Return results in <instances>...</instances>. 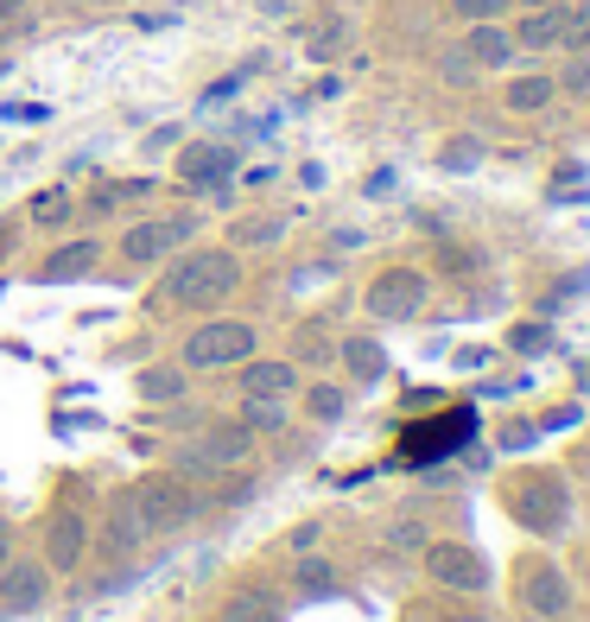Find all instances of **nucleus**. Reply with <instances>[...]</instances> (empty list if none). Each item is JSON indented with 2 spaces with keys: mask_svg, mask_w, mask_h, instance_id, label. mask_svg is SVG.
I'll list each match as a JSON object with an SVG mask.
<instances>
[{
  "mask_svg": "<svg viewBox=\"0 0 590 622\" xmlns=\"http://www.w3.org/2000/svg\"><path fill=\"white\" fill-rule=\"evenodd\" d=\"M235 286H242L235 248H191V255H179L172 274L159 280V299L179 305V311H210V305H223Z\"/></svg>",
  "mask_w": 590,
  "mask_h": 622,
  "instance_id": "1",
  "label": "nucleus"
},
{
  "mask_svg": "<svg viewBox=\"0 0 590 622\" xmlns=\"http://www.w3.org/2000/svg\"><path fill=\"white\" fill-rule=\"evenodd\" d=\"M133 495V515H140V527H147V540H165V534H184L191 521H197V508H204V495H197V483L191 476H153V483H140Z\"/></svg>",
  "mask_w": 590,
  "mask_h": 622,
  "instance_id": "2",
  "label": "nucleus"
},
{
  "mask_svg": "<svg viewBox=\"0 0 590 622\" xmlns=\"http://www.w3.org/2000/svg\"><path fill=\"white\" fill-rule=\"evenodd\" d=\"M255 324H242V318H210V324H197L191 337H184L179 350V368L184 375H210V368H242L248 356H255Z\"/></svg>",
  "mask_w": 590,
  "mask_h": 622,
  "instance_id": "3",
  "label": "nucleus"
},
{
  "mask_svg": "<svg viewBox=\"0 0 590 622\" xmlns=\"http://www.w3.org/2000/svg\"><path fill=\"white\" fill-rule=\"evenodd\" d=\"M248 451H255V432L242 426V419H223V426H204L197 439H184L179 451H172V470L179 476H223V470L248 464Z\"/></svg>",
  "mask_w": 590,
  "mask_h": 622,
  "instance_id": "4",
  "label": "nucleus"
},
{
  "mask_svg": "<svg viewBox=\"0 0 590 622\" xmlns=\"http://www.w3.org/2000/svg\"><path fill=\"white\" fill-rule=\"evenodd\" d=\"M419 553H426V578H432L438 591H458V597L489 591V566L470 540H426Z\"/></svg>",
  "mask_w": 590,
  "mask_h": 622,
  "instance_id": "5",
  "label": "nucleus"
},
{
  "mask_svg": "<svg viewBox=\"0 0 590 622\" xmlns=\"http://www.w3.org/2000/svg\"><path fill=\"white\" fill-rule=\"evenodd\" d=\"M426 292H432V286H426L419 267H387V274L368 280L362 305H368V318H382V324H407V318L426 311Z\"/></svg>",
  "mask_w": 590,
  "mask_h": 622,
  "instance_id": "6",
  "label": "nucleus"
},
{
  "mask_svg": "<svg viewBox=\"0 0 590 622\" xmlns=\"http://www.w3.org/2000/svg\"><path fill=\"white\" fill-rule=\"evenodd\" d=\"M191 216H147V223H133L128 235H121V260L128 267H153V260H165L179 242H191Z\"/></svg>",
  "mask_w": 590,
  "mask_h": 622,
  "instance_id": "7",
  "label": "nucleus"
},
{
  "mask_svg": "<svg viewBox=\"0 0 590 622\" xmlns=\"http://www.w3.org/2000/svg\"><path fill=\"white\" fill-rule=\"evenodd\" d=\"M45 597H52V566H45V559L20 553V559L0 566V603H7V610L32 616V610H45Z\"/></svg>",
  "mask_w": 590,
  "mask_h": 622,
  "instance_id": "8",
  "label": "nucleus"
},
{
  "mask_svg": "<svg viewBox=\"0 0 590 622\" xmlns=\"http://www.w3.org/2000/svg\"><path fill=\"white\" fill-rule=\"evenodd\" d=\"M470 432H476V419H470V414H444V419H432V426H407V439H400V458H407V464L451 458V451H458Z\"/></svg>",
  "mask_w": 590,
  "mask_h": 622,
  "instance_id": "9",
  "label": "nucleus"
},
{
  "mask_svg": "<svg viewBox=\"0 0 590 622\" xmlns=\"http://www.w3.org/2000/svg\"><path fill=\"white\" fill-rule=\"evenodd\" d=\"M39 559H45L52 571H64V578L83 571L89 566V521H83L77 508H57L52 527H45V553H39Z\"/></svg>",
  "mask_w": 590,
  "mask_h": 622,
  "instance_id": "10",
  "label": "nucleus"
},
{
  "mask_svg": "<svg viewBox=\"0 0 590 622\" xmlns=\"http://www.w3.org/2000/svg\"><path fill=\"white\" fill-rule=\"evenodd\" d=\"M521 597H527V610L534 616H565L571 610V578H565L559 566H546V559H527L521 566Z\"/></svg>",
  "mask_w": 590,
  "mask_h": 622,
  "instance_id": "11",
  "label": "nucleus"
},
{
  "mask_svg": "<svg viewBox=\"0 0 590 622\" xmlns=\"http://www.w3.org/2000/svg\"><path fill=\"white\" fill-rule=\"evenodd\" d=\"M463 57H470V71H508L521 57V45H514V32L502 20H476L463 32Z\"/></svg>",
  "mask_w": 590,
  "mask_h": 622,
  "instance_id": "12",
  "label": "nucleus"
},
{
  "mask_svg": "<svg viewBox=\"0 0 590 622\" xmlns=\"http://www.w3.org/2000/svg\"><path fill=\"white\" fill-rule=\"evenodd\" d=\"M514 515L527 521L534 534H559L565 515H571V502H565V483L553 476V483H527V490L514 495Z\"/></svg>",
  "mask_w": 590,
  "mask_h": 622,
  "instance_id": "13",
  "label": "nucleus"
},
{
  "mask_svg": "<svg viewBox=\"0 0 590 622\" xmlns=\"http://www.w3.org/2000/svg\"><path fill=\"white\" fill-rule=\"evenodd\" d=\"M508 32L521 52H559L565 45V0H553V7H521V20Z\"/></svg>",
  "mask_w": 590,
  "mask_h": 622,
  "instance_id": "14",
  "label": "nucleus"
},
{
  "mask_svg": "<svg viewBox=\"0 0 590 622\" xmlns=\"http://www.w3.org/2000/svg\"><path fill=\"white\" fill-rule=\"evenodd\" d=\"M235 153L229 147H216V140H191L179 153V184H191V191H216V184L229 179Z\"/></svg>",
  "mask_w": 590,
  "mask_h": 622,
  "instance_id": "15",
  "label": "nucleus"
},
{
  "mask_svg": "<svg viewBox=\"0 0 590 622\" xmlns=\"http://www.w3.org/2000/svg\"><path fill=\"white\" fill-rule=\"evenodd\" d=\"M242 394H248V400H286V394H299V363L248 356V363H242Z\"/></svg>",
  "mask_w": 590,
  "mask_h": 622,
  "instance_id": "16",
  "label": "nucleus"
},
{
  "mask_svg": "<svg viewBox=\"0 0 590 622\" xmlns=\"http://www.w3.org/2000/svg\"><path fill=\"white\" fill-rule=\"evenodd\" d=\"M96 260H103V242H64V248H52L39 260V286L83 280V274H96Z\"/></svg>",
  "mask_w": 590,
  "mask_h": 622,
  "instance_id": "17",
  "label": "nucleus"
},
{
  "mask_svg": "<svg viewBox=\"0 0 590 622\" xmlns=\"http://www.w3.org/2000/svg\"><path fill=\"white\" fill-rule=\"evenodd\" d=\"M559 103V83H553V71H521V77L502 83V108L508 115H539V108Z\"/></svg>",
  "mask_w": 590,
  "mask_h": 622,
  "instance_id": "18",
  "label": "nucleus"
},
{
  "mask_svg": "<svg viewBox=\"0 0 590 622\" xmlns=\"http://www.w3.org/2000/svg\"><path fill=\"white\" fill-rule=\"evenodd\" d=\"M140 546H147V527L133 515V495H115V508H108V553L115 559H133Z\"/></svg>",
  "mask_w": 590,
  "mask_h": 622,
  "instance_id": "19",
  "label": "nucleus"
},
{
  "mask_svg": "<svg viewBox=\"0 0 590 622\" xmlns=\"http://www.w3.org/2000/svg\"><path fill=\"white\" fill-rule=\"evenodd\" d=\"M336 356H343V368H350L356 382H382L387 375V350L375 337H343L336 343Z\"/></svg>",
  "mask_w": 590,
  "mask_h": 622,
  "instance_id": "20",
  "label": "nucleus"
},
{
  "mask_svg": "<svg viewBox=\"0 0 590 622\" xmlns=\"http://www.w3.org/2000/svg\"><path fill=\"white\" fill-rule=\"evenodd\" d=\"M216 622H280V603H273V591H235Z\"/></svg>",
  "mask_w": 590,
  "mask_h": 622,
  "instance_id": "21",
  "label": "nucleus"
},
{
  "mask_svg": "<svg viewBox=\"0 0 590 622\" xmlns=\"http://www.w3.org/2000/svg\"><path fill=\"white\" fill-rule=\"evenodd\" d=\"M292 585H299V597H331L343 578H336V566L331 559H318V553H305L299 559V571H292Z\"/></svg>",
  "mask_w": 590,
  "mask_h": 622,
  "instance_id": "22",
  "label": "nucleus"
},
{
  "mask_svg": "<svg viewBox=\"0 0 590 622\" xmlns=\"http://www.w3.org/2000/svg\"><path fill=\"white\" fill-rule=\"evenodd\" d=\"M305 414L318 419V426H331V419L350 414V394L336 388V382H318V388H305Z\"/></svg>",
  "mask_w": 590,
  "mask_h": 622,
  "instance_id": "23",
  "label": "nucleus"
},
{
  "mask_svg": "<svg viewBox=\"0 0 590 622\" xmlns=\"http://www.w3.org/2000/svg\"><path fill=\"white\" fill-rule=\"evenodd\" d=\"M438 165H444V172H476V165H483V140H476V133H458V140H444Z\"/></svg>",
  "mask_w": 590,
  "mask_h": 622,
  "instance_id": "24",
  "label": "nucleus"
},
{
  "mask_svg": "<svg viewBox=\"0 0 590 622\" xmlns=\"http://www.w3.org/2000/svg\"><path fill=\"white\" fill-rule=\"evenodd\" d=\"M565 57L571 52H590V0H565Z\"/></svg>",
  "mask_w": 590,
  "mask_h": 622,
  "instance_id": "25",
  "label": "nucleus"
},
{
  "mask_svg": "<svg viewBox=\"0 0 590 622\" xmlns=\"http://www.w3.org/2000/svg\"><path fill=\"white\" fill-rule=\"evenodd\" d=\"M280 229H286L280 216H248V223H235L229 229V242L235 248H267V242H280Z\"/></svg>",
  "mask_w": 590,
  "mask_h": 622,
  "instance_id": "26",
  "label": "nucleus"
},
{
  "mask_svg": "<svg viewBox=\"0 0 590 622\" xmlns=\"http://www.w3.org/2000/svg\"><path fill=\"white\" fill-rule=\"evenodd\" d=\"M140 394L147 400H184V368H140Z\"/></svg>",
  "mask_w": 590,
  "mask_h": 622,
  "instance_id": "27",
  "label": "nucleus"
},
{
  "mask_svg": "<svg viewBox=\"0 0 590 622\" xmlns=\"http://www.w3.org/2000/svg\"><path fill=\"white\" fill-rule=\"evenodd\" d=\"M71 210H77L71 191H45V197H32V223L39 229H57V223H71Z\"/></svg>",
  "mask_w": 590,
  "mask_h": 622,
  "instance_id": "28",
  "label": "nucleus"
},
{
  "mask_svg": "<svg viewBox=\"0 0 590 622\" xmlns=\"http://www.w3.org/2000/svg\"><path fill=\"white\" fill-rule=\"evenodd\" d=\"M242 426L248 432H286V400H248L242 407Z\"/></svg>",
  "mask_w": 590,
  "mask_h": 622,
  "instance_id": "29",
  "label": "nucleus"
},
{
  "mask_svg": "<svg viewBox=\"0 0 590 622\" xmlns=\"http://www.w3.org/2000/svg\"><path fill=\"white\" fill-rule=\"evenodd\" d=\"M508 350L514 356H546V350H553V331H546V324H514Z\"/></svg>",
  "mask_w": 590,
  "mask_h": 622,
  "instance_id": "30",
  "label": "nucleus"
},
{
  "mask_svg": "<svg viewBox=\"0 0 590 622\" xmlns=\"http://www.w3.org/2000/svg\"><path fill=\"white\" fill-rule=\"evenodd\" d=\"M553 83H559V96H584L590 89V52H571V64H565Z\"/></svg>",
  "mask_w": 590,
  "mask_h": 622,
  "instance_id": "31",
  "label": "nucleus"
},
{
  "mask_svg": "<svg viewBox=\"0 0 590 622\" xmlns=\"http://www.w3.org/2000/svg\"><path fill=\"white\" fill-rule=\"evenodd\" d=\"M502 7H508V0H451V13H458L463 26H476V20H502Z\"/></svg>",
  "mask_w": 590,
  "mask_h": 622,
  "instance_id": "32",
  "label": "nucleus"
},
{
  "mask_svg": "<svg viewBox=\"0 0 590 622\" xmlns=\"http://www.w3.org/2000/svg\"><path fill=\"white\" fill-rule=\"evenodd\" d=\"M387 540L400 546V553H419V546H426V527H419V521H394V527H387Z\"/></svg>",
  "mask_w": 590,
  "mask_h": 622,
  "instance_id": "33",
  "label": "nucleus"
},
{
  "mask_svg": "<svg viewBox=\"0 0 590 622\" xmlns=\"http://www.w3.org/2000/svg\"><path fill=\"white\" fill-rule=\"evenodd\" d=\"M336 45H343V32H318V39H311V57H318V64H324V57H336Z\"/></svg>",
  "mask_w": 590,
  "mask_h": 622,
  "instance_id": "34",
  "label": "nucleus"
},
{
  "mask_svg": "<svg viewBox=\"0 0 590 622\" xmlns=\"http://www.w3.org/2000/svg\"><path fill=\"white\" fill-rule=\"evenodd\" d=\"M502 439H508V451H527V444H534V426H521V419H514Z\"/></svg>",
  "mask_w": 590,
  "mask_h": 622,
  "instance_id": "35",
  "label": "nucleus"
},
{
  "mask_svg": "<svg viewBox=\"0 0 590 622\" xmlns=\"http://www.w3.org/2000/svg\"><path fill=\"white\" fill-rule=\"evenodd\" d=\"M13 559V534H7V521H0V566Z\"/></svg>",
  "mask_w": 590,
  "mask_h": 622,
  "instance_id": "36",
  "label": "nucleus"
},
{
  "mask_svg": "<svg viewBox=\"0 0 590 622\" xmlns=\"http://www.w3.org/2000/svg\"><path fill=\"white\" fill-rule=\"evenodd\" d=\"M20 7H26V0H0V26H7V20H13Z\"/></svg>",
  "mask_w": 590,
  "mask_h": 622,
  "instance_id": "37",
  "label": "nucleus"
},
{
  "mask_svg": "<svg viewBox=\"0 0 590 622\" xmlns=\"http://www.w3.org/2000/svg\"><path fill=\"white\" fill-rule=\"evenodd\" d=\"M508 7H553V0H508Z\"/></svg>",
  "mask_w": 590,
  "mask_h": 622,
  "instance_id": "38",
  "label": "nucleus"
},
{
  "mask_svg": "<svg viewBox=\"0 0 590 622\" xmlns=\"http://www.w3.org/2000/svg\"><path fill=\"white\" fill-rule=\"evenodd\" d=\"M89 7H128V0H89Z\"/></svg>",
  "mask_w": 590,
  "mask_h": 622,
  "instance_id": "39",
  "label": "nucleus"
},
{
  "mask_svg": "<svg viewBox=\"0 0 590 622\" xmlns=\"http://www.w3.org/2000/svg\"><path fill=\"white\" fill-rule=\"evenodd\" d=\"M451 622H489V616H451Z\"/></svg>",
  "mask_w": 590,
  "mask_h": 622,
  "instance_id": "40",
  "label": "nucleus"
},
{
  "mask_svg": "<svg viewBox=\"0 0 590 622\" xmlns=\"http://www.w3.org/2000/svg\"><path fill=\"white\" fill-rule=\"evenodd\" d=\"M584 578H590V566H584Z\"/></svg>",
  "mask_w": 590,
  "mask_h": 622,
  "instance_id": "41",
  "label": "nucleus"
}]
</instances>
